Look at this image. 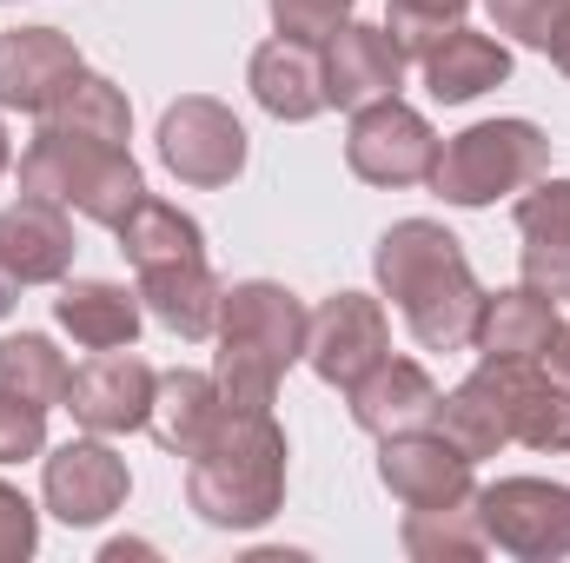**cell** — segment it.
Returning <instances> with one entry per match:
<instances>
[{"label": "cell", "mask_w": 570, "mask_h": 563, "mask_svg": "<svg viewBox=\"0 0 570 563\" xmlns=\"http://www.w3.org/2000/svg\"><path fill=\"white\" fill-rule=\"evenodd\" d=\"M372 273H379V292L399 305L405 332L425 352H464L471 345L484 285L471 273L458 233H444L438 219H399V226H385V239L372 253Z\"/></svg>", "instance_id": "1"}, {"label": "cell", "mask_w": 570, "mask_h": 563, "mask_svg": "<svg viewBox=\"0 0 570 563\" xmlns=\"http://www.w3.org/2000/svg\"><path fill=\"white\" fill-rule=\"evenodd\" d=\"M285 431L266 405H226L186 457V504L213 531H259L285 511Z\"/></svg>", "instance_id": "2"}, {"label": "cell", "mask_w": 570, "mask_h": 563, "mask_svg": "<svg viewBox=\"0 0 570 563\" xmlns=\"http://www.w3.org/2000/svg\"><path fill=\"white\" fill-rule=\"evenodd\" d=\"M120 253L134 266V292L140 305L179 338H213L219 325V298L226 285L213 279V259H206V233L193 213H179L173 199H153L146 192L140 206L120 219Z\"/></svg>", "instance_id": "3"}, {"label": "cell", "mask_w": 570, "mask_h": 563, "mask_svg": "<svg viewBox=\"0 0 570 563\" xmlns=\"http://www.w3.org/2000/svg\"><path fill=\"white\" fill-rule=\"evenodd\" d=\"M305 298L285 292L279 279H246L226 285L219 298V358H213V378H219V398L226 405H279V378L305 358Z\"/></svg>", "instance_id": "4"}, {"label": "cell", "mask_w": 570, "mask_h": 563, "mask_svg": "<svg viewBox=\"0 0 570 563\" xmlns=\"http://www.w3.org/2000/svg\"><path fill=\"white\" fill-rule=\"evenodd\" d=\"M20 192H40L107 233H120V219L146 199V172L134 152L114 140H80V134H53L40 127L20 152Z\"/></svg>", "instance_id": "5"}, {"label": "cell", "mask_w": 570, "mask_h": 563, "mask_svg": "<svg viewBox=\"0 0 570 563\" xmlns=\"http://www.w3.org/2000/svg\"><path fill=\"white\" fill-rule=\"evenodd\" d=\"M544 172H551V134L538 120H478L438 146V166L425 186L444 206L478 213V206H498V199L538 186Z\"/></svg>", "instance_id": "6"}, {"label": "cell", "mask_w": 570, "mask_h": 563, "mask_svg": "<svg viewBox=\"0 0 570 563\" xmlns=\"http://www.w3.org/2000/svg\"><path fill=\"white\" fill-rule=\"evenodd\" d=\"M478 531L491 551L518 563H558L570 557V484L551 477H498L478 497Z\"/></svg>", "instance_id": "7"}, {"label": "cell", "mask_w": 570, "mask_h": 563, "mask_svg": "<svg viewBox=\"0 0 570 563\" xmlns=\"http://www.w3.org/2000/svg\"><path fill=\"white\" fill-rule=\"evenodd\" d=\"M159 159H166V172L179 179V186H199V192H213V186H233L239 172H246V127H239V113L226 107V100H213V93H186V100H173L166 113H159Z\"/></svg>", "instance_id": "8"}, {"label": "cell", "mask_w": 570, "mask_h": 563, "mask_svg": "<svg viewBox=\"0 0 570 563\" xmlns=\"http://www.w3.org/2000/svg\"><path fill=\"white\" fill-rule=\"evenodd\" d=\"M127 491H134L127 457H120L107 437H94V431L40 457V504H47L60 524H73V531H94V524H107L114 511H127Z\"/></svg>", "instance_id": "9"}, {"label": "cell", "mask_w": 570, "mask_h": 563, "mask_svg": "<svg viewBox=\"0 0 570 563\" xmlns=\"http://www.w3.org/2000/svg\"><path fill=\"white\" fill-rule=\"evenodd\" d=\"M438 134L419 107H405L399 93L392 100H372L352 113V134H345V166L365 179V186H425L431 166H438Z\"/></svg>", "instance_id": "10"}, {"label": "cell", "mask_w": 570, "mask_h": 563, "mask_svg": "<svg viewBox=\"0 0 570 563\" xmlns=\"http://www.w3.org/2000/svg\"><path fill=\"white\" fill-rule=\"evenodd\" d=\"M379 484L405 511H438V504H471L478 497V464L444 437V431H399L379 437Z\"/></svg>", "instance_id": "11"}, {"label": "cell", "mask_w": 570, "mask_h": 563, "mask_svg": "<svg viewBox=\"0 0 570 563\" xmlns=\"http://www.w3.org/2000/svg\"><path fill=\"white\" fill-rule=\"evenodd\" d=\"M153 385H159V372L146 365L134 345L94 352L67 378V412L94 437H127V431H146V418H153Z\"/></svg>", "instance_id": "12"}, {"label": "cell", "mask_w": 570, "mask_h": 563, "mask_svg": "<svg viewBox=\"0 0 570 563\" xmlns=\"http://www.w3.org/2000/svg\"><path fill=\"white\" fill-rule=\"evenodd\" d=\"M385 352H392V318H385V305L372 292H332L305 325V365L338 392L365 365H379Z\"/></svg>", "instance_id": "13"}, {"label": "cell", "mask_w": 570, "mask_h": 563, "mask_svg": "<svg viewBox=\"0 0 570 563\" xmlns=\"http://www.w3.org/2000/svg\"><path fill=\"white\" fill-rule=\"evenodd\" d=\"M318 60H325V107L338 113H358L372 100H392L405 87V53L385 27L372 20H345L318 40Z\"/></svg>", "instance_id": "14"}, {"label": "cell", "mask_w": 570, "mask_h": 563, "mask_svg": "<svg viewBox=\"0 0 570 563\" xmlns=\"http://www.w3.org/2000/svg\"><path fill=\"white\" fill-rule=\"evenodd\" d=\"M87 73L80 47L60 27H13L0 33V107L7 113H47L73 80Z\"/></svg>", "instance_id": "15"}, {"label": "cell", "mask_w": 570, "mask_h": 563, "mask_svg": "<svg viewBox=\"0 0 570 563\" xmlns=\"http://www.w3.org/2000/svg\"><path fill=\"white\" fill-rule=\"evenodd\" d=\"M438 378H431L419 358H399L385 352L379 365H365L352 385H345V405H352V424L372 431V437H399V431H425L438 418Z\"/></svg>", "instance_id": "16"}, {"label": "cell", "mask_w": 570, "mask_h": 563, "mask_svg": "<svg viewBox=\"0 0 570 563\" xmlns=\"http://www.w3.org/2000/svg\"><path fill=\"white\" fill-rule=\"evenodd\" d=\"M0 266L13 285H60L73 273V219L67 206L20 192L13 206H0Z\"/></svg>", "instance_id": "17"}, {"label": "cell", "mask_w": 570, "mask_h": 563, "mask_svg": "<svg viewBox=\"0 0 570 563\" xmlns=\"http://www.w3.org/2000/svg\"><path fill=\"white\" fill-rule=\"evenodd\" d=\"M558 325H564L558 298H544L531 285H504V292H484L471 352H478V365H544V345Z\"/></svg>", "instance_id": "18"}, {"label": "cell", "mask_w": 570, "mask_h": 563, "mask_svg": "<svg viewBox=\"0 0 570 563\" xmlns=\"http://www.w3.org/2000/svg\"><path fill=\"white\" fill-rule=\"evenodd\" d=\"M518 273L544 298H570V179H538L518 199Z\"/></svg>", "instance_id": "19"}, {"label": "cell", "mask_w": 570, "mask_h": 563, "mask_svg": "<svg viewBox=\"0 0 570 563\" xmlns=\"http://www.w3.org/2000/svg\"><path fill=\"white\" fill-rule=\"evenodd\" d=\"M246 87H253V100H259L273 120H285V127H305V120L325 113V60H318L312 40L273 33V40L253 53Z\"/></svg>", "instance_id": "20"}, {"label": "cell", "mask_w": 570, "mask_h": 563, "mask_svg": "<svg viewBox=\"0 0 570 563\" xmlns=\"http://www.w3.org/2000/svg\"><path fill=\"white\" fill-rule=\"evenodd\" d=\"M419 67H425V93L438 107H464V100H478V93H491V87L511 80V47L498 33L451 27Z\"/></svg>", "instance_id": "21"}, {"label": "cell", "mask_w": 570, "mask_h": 563, "mask_svg": "<svg viewBox=\"0 0 570 563\" xmlns=\"http://www.w3.org/2000/svg\"><path fill=\"white\" fill-rule=\"evenodd\" d=\"M53 318H60V332H67L73 345H87V352H120V345L140 338L146 305H140V292H127V285H114V279H60Z\"/></svg>", "instance_id": "22"}, {"label": "cell", "mask_w": 570, "mask_h": 563, "mask_svg": "<svg viewBox=\"0 0 570 563\" xmlns=\"http://www.w3.org/2000/svg\"><path fill=\"white\" fill-rule=\"evenodd\" d=\"M498 392H504V418H511V444L531 451H570V392L544 372V365H491Z\"/></svg>", "instance_id": "23"}, {"label": "cell", "mask_w": 570, "mask_h": 563, "mask_svg": "<svg viewBox=\"0 0 570 563\" xmlns=\"http://www.w3.org/2000/svg\"><path fill=\"white\" fill-rule=\"evenodd\" d=\"M226 412V398H219V378L213 372H159V385H153V444L159 451H173V457H193L199 444H206V431L219 424Z\"/></svg>", "instance_id": "24"}, {"label": "cell", "mask_w": 570, "mask_h": 563, "mask_svg": "<svg viewBox=\"0 0 570 563\" xmlns=\"http://www.w3.org/2000/svg\"><path fill=\"white\" fill-rule=\"evenodd\" d=\"M431 431H444L471 464H484V457H498L504 444H511V418H504V392H498V378H491V365H478L458 392H444L438 398V418Z\"/></svg>", "instance_id": "25"}, {"label": "cell", "mask_w": 570, "mask_h": 563, "mask_svg": "<svg viewBox=\"0 0 570 563\" xmlns=\"http://www.w3.org/2000/svg\"><path fill=\"white\" fill-rule=\"evenodd\" d=\"M40 127H53V134H80V140H114L127 146V134H134V107H127V93L107 80V73H80L47 113H40Z\"/></svg>", "instance_id": "26"}, {"label": "cell", "mask_w": 570, "mask_h": 563, "mask_svg": "<svg viewBox=\"0 0 570 563\" xmlns=\"http://www.w3.org/2000/svg\"><path fill=\"white\" fill-rule=\"evenodd\" d=\"M67 378H73V365L60 358V345L47 332H7L0 338V392L53 412V405H67Z\"/></svg>", "instance_id": "27"}, {"label": "cell", "mask_w": 570, "mask_h": 563, "mask_svg": "<svg viewBox=\"0 0 570 563\" xmlns=\"http://www.w3.org/2000/svg\"><path fill=\"white\" fill-rule=\"evenodd\" d=\"M399 544L412 563H478L491 544L478 531V504H438V511H405Z\"/></svg>", "instance_id": "28"}, {"label": "cell", "mask_w": 570, "mask_h": 563, "mask_svg": "<svg viewBox=\"0 0 570 563\" xmlns=\"http://www.w3.org/2000/svg\"><path fill=\"white\" fill-rule=\"evenodd\" d=\"M464 13L471 0H385V33L399 40L405 60H425L451 27H464Z\"/></svg>", "instance_id": "29"}, {"label": "cell", "mask_w": 570, "mask_h": 563, "mask_svg": "<svg viewBox=\"0 0 570 563\" xmlns=\"http://www.w3.org/2000/svg\"><path fill=\"white\" fill-rule=\"evenodd\" d=\"M352 7L358 0H273V33H285V40H325L332 27H345L352 20Z\"/></svg>", "instance_id": "30"}, {"label": "cell", "mask_w": 570, "mask_h": 563, "mask_svg": "<svg viewBox=\"0 0 570 563\" xmlns=\"http://www.w3.org/2000/svg\"><path fill=\"white\" fill-rule=\"evenodd\" d=\"M484 7H491V27H498L504 40L538 47V53H544L551 27H558V13H564V0H484Z\"/></svg>", "instance_id": "31"}, {"label": "cell", "mask_w": 570, "mask_h": 563, "mask_svg": "<svg viewBox=\"0 0 570 563\" xmlns=\"http://www.w3.org/2000/svg\"><path fill=\"white\" fill-rule=\"evenodd\" d=\"M40 451H47V412L0 392V464H27Z\"/></svg>", "instance_id": "32"}, {"label": "cell", "mask_w": 570, "mask_h": 563, "mask_svg": "<svg viewBox=\"0 0 570 563\" xmlns=\"http://www.w3.org/2000/svg\"><path fill=\"white\" fill-rule=\"evenodd\" d=\"M40 551V511L0 477V563H27Z\"/></svg>", "instance_id": "33"}, {"label": "cell", "mask_w": 570, "mask_h": 563, "mask_svg": "<svg viewBox=\"0 0 570 563\" xmlns=\"http://www.w3.org/2000/svg\"><path fill=\"white\" fill-rule=\"evenodd\" d=\"M544 372H551V378L570 392V318L551 332V345H544Z\"/></svg>", "instance_id": "34"}, {"label": "cell", "mask_w": 570, "mask_h": 563, "mask_svg": "<svg viewBox=\"0 0 570 563\" xmlns=\"http://www.w3.org/2000/svg\"><path fill=\"white\" fill-rule=\"evenodd\" d=\"M544 53H551V67L570 80V0H564V13H558V27H551V40H544Z\"/></svg>", "instance_id": "35"}, {"label": "cell", "mask_w": 570, "mask_h": 563, "mask_svg": "<svg viewBox=\"0 0 570 563\" xmlns=\"http://www.w3.org/2000/svg\"><path fill=\"white\" fill-rule=\"evenodd\" d=\"M13 305H20V285H13V273H7V266H0V318H7Z\"/></svg>", "instance_id": "36"}, {"label": "cell", "mask_w": 570, "mask_h": 563, "mask_svg": "<svg viewBox=\"0 0 570 563\" xmlns=\"http://www.w3.org/2000/svg\"><path fill=\"white\" fill-rule=\"evenodd\" d=\"M13 166V140H7V120H0V172Z\"/></svg>", "instance_id": "37"}]
</instances>
